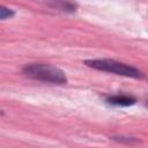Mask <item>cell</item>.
Listing matches in <instances>:
<instances>
[{
    "instance_id": "cell-1",
    "label": "cell",
    "mask_w": 148,
    "mask_h": 148,
    "mask_svg": "<svg viewBox=\"0 0 148 148\" xmlns=\"http://www.w3.org/2000/svg\"><path fill=\"white\" fill-rule=\"evenodd\" d=\"M22 74L29 79L43 81L52 84H66L67 77L65 73L50 64H30L22 68Z\"/></svg>"
},
{
    "instance_id": "cell-2",
    "label": "cell",
    "mask_w": 148,
    "mask_h": 148,
    "mask_svg": "<svg viewBox=\"0 0 148 148\" xmlns=\"http://www.w3.org/2000/svg\"><path fill=\"white\" fill-rule=\"evenodd\" d=\"M84 64L88 67H91L94 69L108 72V73L120 75V76L133 77V79L145 77V74L141 71H139L138 68H135L131 65L117 61L114 59H89V60H86Z\"/></svg>"
},
{
    "instance_id": "cell-6",
    "label": "cell",
    "mask_w": 148,
    "mask_h": 148,
    "mask_svg": "<svg viewBox=\"0 0 148 148\" xmlns=\"http://www.w3.org/2000/svg\"><path fill=\"white\" fill-rule=\"evenodd\" d=\"M110 139H112L114 141H119V142H126V143H131L132 141H136L133 138H125V136H112Z\"/></svg>"
},
{
    "instance_id": "cell-3",
    "label": "cell",
    "mask_w": 148,
    "mask_h": 148,
    "mask_svg": "<svg viewBox=\"0 0 148 148\" xmlns=\"http://www.w3.org/2000/svg\"><path fill=\"white\" fill-rule=\"evenodd\" d=\"M43 3H45L46 6L57 9V10H61L65 13H73L76 10L77 5L72 1V0H39Z\"/></svg>"
},
{
    "instance_id": "cell-4",
    "label": "cell",
    "mask_w": 148,
    "mask_h": 148,
    "mask_svg": "<svg viewBox=\"0 0 148 148\" xmlns=\"http://www.w3.org/2000/svg\"><path fill=\"white\" fill-rule=\"evenodd\" d=\"M106 102L114 106H131L136 103V98L131 95L125 94H117V95H110L106 97Z\"/></svg>"
},
{
    "instance_id": "cell-5",
    "label": "cell",
    "mask_w": 148,
    "mask_h": 148,
    "mask_svg": "<svg viewBox=\"0 0 148 148\" xmlns=\"http://www.w3.org/2000/svg\"><path fill=\"white\" fill-rule=\"evenodd\" d=\"M15 15V12L10 8H7L6 6H1L0 7V18L3 21V20H7V18H10Z\"/></svg>"
}]
</instances>
